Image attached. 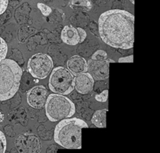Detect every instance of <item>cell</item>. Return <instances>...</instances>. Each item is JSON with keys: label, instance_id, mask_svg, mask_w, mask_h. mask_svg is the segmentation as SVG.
<instances>
[{"label": "cell", "instance_id": "cell-1", "mask_svg": "<svg viewBox=\"0 0 160 153\" xmlns=\"http://www.w3.org/2000/svg\"><path fill=\"white\" fill-rule=\"evenodd\" d=\"M98 32L104 43L121 49L134 47V16L122 9H111L101 14L98 19Z\"/></svg>", "mask_w": 160, "mask_h": 153}, {"label": "cell", "instance_id": "cell-2", "mask_svg": "<svg viewBox=\"0 0 160 153\" xmlns=\"http://www.w3.org/2000/svg\"><path fill=\"white\" fill-rule=\"evenodd\" d=\"M88 125L78 118H67L59 121L54 131V141L64 149H81V132Z\"/></svg>", "mask_w": 160, "mask_h": 153}, {"label": "cell", "instance_id": "cell-3", "mask_svg": "<svg viewBox=\"0 0 160 153\" xmlns=\"http://www.w3.org/2000/svg\"><path fill=\"white\" fill-rule=\"evenodd\" d=\"M23 71L15 61L4 58L0 62V101L11 99L18 91Z\"/></svg>", "mask_w": 160, "mask_h": 153}, {"label": "cell", "instance_id": "cell-4", "mask_svg": "<svg viewBox=\"0 0 160 153\" xmlns=\"http://www.w3.org/2000/svg\"><path fill=\"white\" fill-rule=\"evenodd\" d=\"M48 119L52 122L70 118L75 114V105L64 95L52 93L48 94L45 105Z\"/></svg>", "mask_w": 160, "mask_h": 153}, {"label": "cell", "instance_id": "cell-5", "mask_svg": "<svg viewBox=\"0 0 160 153\" xmlns=\"http://www.w3.org/2000/svg\"><path fill=\"white\" fill-rule=\"evenodd\" d=\"M73 76L67 68L59 66L52 70L48 87L54 93L68 95L74 90Z\"/></svg>", "mask_w": 160, "mask_h": 153}, {"label": "cell", "instance_id": "cell-6", "mask_svg": "<svg viewBox=\"0 0 160 153\" xmlns=\"http://www.w3.org/2000/svg\"><path fill=\"white\" fill-rule=\"evenodd\" d=\"M52 69V59L47 54H35L28 60V70L30 74L35 79H45Z\"/></svg>", "mask_w": 160, "mask_h": 153}, {"label": "cell", "instance_id": "cell-7", "mask_svg": "<svg viewBox=\"0 0 160 153\" xmlns=\"http://www.w3.org/2000/svg\"><path fill=\"white\" fill-rule=\"evenodd\" d=\"M15 146L20 153H39L42 150L40 140L33 134L19 135L15 140Z\"/></svg>", "mask_w": 160, "mask_h": 153}, {"label": "cell", "instance_id": "cell-8", "mask_svg": "<svg viewBox=\"0 0 160 153\" xmlns=\"http://www.w3.org/2000/svg\"><path fill=\"white\" fill-rule=\"evenodd\" d=\"M48 93L43 86H37L31 88L27 93V102L34 109L40 110L45 107Z\"/></svg>", "mask_w": 160, "mask_h": 153}, {"label": "cell", "instance_id": "cell-9", "mask_svg": "<svg viewBox=\"0 0 160 153\" xmlns=\"http://www.w3.org/2000/svg\"><path fill=\"white\" fill-rule=\"evenodd\" d=\"M109 64L108 59L104 61L90 59L87 62L88 72L95 80H105L109 76Z\"/></svg>", "mask_w": 160, "mask_h": 153}, {"label": "cell", "instance_id": "cell-10", "mask_svg": "<svg viewBox=\"0 0 160 153\" xmlns=\"http://www.w3.org/2000/svg\"><path fill=\"white\" fill-rule=\"evenodd\" d=\"M95 81L88 72H84L74 76L73 85L77 92L81 94H87L94 88Z\"/></svg>", "mask_w": 160, "mask_h": 153}, {"label": "cell", "instance_id": "cell-11", "mask_svg": "<svg viewBox=\"0 0 160 153\" xmlns=\"http://www.w3.org/2000/svg\"><path fill=\"white\" fill-rule=\"evenodd\" d=\"M67 69L73 76L88 72L87 61L79 55H73L70 58L67 62Z\"/></svg>", "mask_w": 160, "mask_h": 153}, {"label": "cell", "instance_id": "cell-12", "mask_svg": "<svg viewBox=\"0 0 160 153\" xmlns=\"http://www.w3.org/2000/svg\"><path fill=\"white\" fill-rule=\"evenodd\" d=\"M61 39L66 44L74 46L80 44V37L78 30L71 25H67L61 32Z\"/></svg>", "mask_w": 160, "mask_h": 153}, {"label": "cell", "instance_id": "cell-13", "mask_svg": "<svg viewBox=\"0 0 160 153\" xmlns=\"http://www.w3.org/2000/svg\"><path fill=\"white\" fill-rule=\"evenodd\" d=\"M108 109L98 110L94 113L92 118V123L97 128H106V114Z\"/></svg>", "mask_w": 160, "mask_h": 153}, {"label": "cell", "instance_id": "cell-14", "mask_svg": "<svg viewBox=\"0 0 160 153\" xmlns=\"http://www.w3.org/2000/svg\"><path fill=\"white\" fill-rule=\"evenodd\" d=\"M70 6L72 8L82 7L85 8L88 10H90L92 8V0H71Z\"/></svg>", "mask_w": 160, "mask_h": 153}, {"label": "cell", "instance_id": "cell-15", "mask_svg": "<svg viewBox=\"0 0 160 153\" xmlns=\"http://www.w3.org/2000/svg\"><path fill=\"white\" fill-rule=\"evenodd\" d=\"M108 58V55L107 53L106 52L103 50H98L97 51H95L92 56V58L93 60H96V61H104L106 60Z\"/></svg>", "mask_w": 160, "mask_h": 153}, {"label": "cell", "instance_id": "cell-16", "mask_svg": "<svg viewBox=\"0 0 160 153\" xmlns=\"http://www.w3.org/2000/svg\"><path fill=\"white\" fill-rule=\"evenodd\" d=\"M37 6L39 10L41 11L42 15L45 16H49L50 14H51L52 9L49 7V6H47V5L44 4V3H42V2H38L37 4Z\"/></svg>", "mask_w": 160, "mask_h": 153}, {"label": "cell", "instance_id": "cell-17", "mask_svg": "<svg viewBox=\"0 0 160 153\" xmlns=\"http://www.w3.org/2000/svg\"><path fill=\"white\" fill-rule=\"evenodd\" d=\"M7 51L8 48L6 41L0 37V59L6 58Z\"/></svg>", "mask_w": 160, "mask_h": 153}, {"label": "cell", "instance_id": "cell-18", "mask_svg": "<svg viewBox=\"0 0 160 153\" xmlns=\"http://www.w3.org/2000/svg\"><path fill=\"white\" fill-rule=\"evenodd\" d=\"M108 96H109V91H108V90H106L102 92L101 93H99L98 95H96L95 96V100L97 101H98V102L105 103L107 101Z\"/></svg>", "mask_w": 160, "mask_h": 153}, {"label": "cell", "instance_id": "cell-19", "mask_svg": "<svg viewBox=\"0 0 160 153\" xmlns=\"http://www.w3.org/2000/svg\"><path fill=\"white\" fill-rule=\"evenodd\" d=\"M6 150V138L4 133L0 131V153H5Z\"/></svg>", "mask_w": 160, "mask_h": 153}, {"label": "cell", "instance_id": "cell-20", "mask_svg": "<svg viewBox=\"0 0 160 153\" xmlns=\"http://www.w3.org/2000/svg\"><path fill=\"white\" fill-rule=\"evenodd\" d=\"M77 29L78 30V34H79L80 37V44H81L85 40L86 37H87V33H86V31L84 29L81 27H78Z\"/></svg>", "mask_w": 160, "mask_h": 153}, {"label": "cell", "instance_id": "cell-21", "mask_svg": "<svg viewBox=\"0 0 160 153\" xmlns=\"http://www.w3.org/2000/svg\"><path fill=\"white\" fill-rule=\"evenodd\" d=\"M133 61H134V56H133V54H131V55L130 56L120 58L118 62H120V63H132Z\"/></svg>", "mask_w": 160, "mask_h": 153}, {"label": "cell", "instance_id": "cell-22", "mask_svg": "<svg viewBox=\"0 0 160 153\" xmlns=\"http://www.w3.org/2000/svg\"><path fill=\"white\" fill-rule=\"evenodd\" d=\"M8 0H0V15L4 13L8 6Z\"/></svg>", "mask_w": 160, "mask_h": 153}, {"label": "cell", "instance_id": "cell-23", "mask_svg": "<svg viewBox=\"0 0 160 153\" xmlns=\"http://www.w3.org/2000/svg\"><path fill=\"white\" fill-rule=\"evenodd\" d=\"M130 2H131L132 4H134V0H130Z\"/></svg>", "mask_w": 160, "mask_h": 153}, {"label": "cell", "instance_id": "cell-24", "mask_svg": "<svg viewBox=\"0 0 160 153\" xmlns=\"http://www.w3.org/2000/svg\"><path fill=\"white\" fill-rule=\"evenodd\" d=\"M1 121H2V120H1V118H0V122H1Z\"/></svg>", "mask_w": 160, "mask_h": 153}]
</instances>
